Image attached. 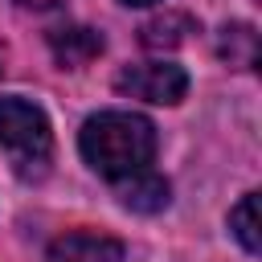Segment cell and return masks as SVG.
<instances>
[{
	"mask_svg": "<svg viewBox=\"0 0 262 262\" xmlns=\"http://www.w3.org/2000/svg\"><path fill=\"white\" fill-rule=\"evenodd\" d=\"M221 57L233 66V70H254V61H258V33H254V25H225L221 29Z\"/></svg>",
	"mask_w": 262,
	"mask_h": 262,
	"instance_id": "obj_8",
	"label": "cell"
},
{
	"mask_svg": "<svg viewBox=\"0 0 262 262\" xmlns=\"http://www.w3.org/2000/svg\"><path fill=\"white\" fill-rule=\"evenodd\" d=\"M0 147L12 156V164L20 172L45 164L49 147H53L45 111L29 98H0Z\"/></svg>",
	"mask_w": 262,
	"mask_h": 262,
	"instance_id": "obj_2",
	"label": "cell"
},
{
	"mask_svg": "<svg viewBox=\"0 0 262 262\" xmlns=\"http://www.w3.org/2000/svg\"><path fill=\"white\" fill-rule=\"evenodd\" d=\"M49 49H53V57L61 66L78 70V66H86V61H94L102 53V33L86 29V25H61V29L49 33Z\"/></svg>",
	"mask_w": 262,
	"mask_h": 262,
	"instance_id": "obj_6",
	"label": "cell"
},
{
	"mask_svg": "<svg viewBox=\"0 0 262 262\" xmlns=\"http://www.w3.org/2000/svg\"><path fill=\"white\" fill-rule=\"evenodd\" d=\"M229 229H233V237L246 246V254H258V196H254V192H246V196L233 205Z\"/></svg>",
	"mask_w": 262,
	"mask_h": 262,
	"instance_id": "obj_9",
	"label": "cell"
},
{
	"mask_svg": "<svg viewBox=\"0 0 262 262\" xmlns=\"http://www.w3.org/2000/svg\"><path fill=\"white\" fill-rule=\"evenodd\" d=\"M123 4H156V0H123Z\"/></svg>",
	"mask_w": 262,
	"mask_h": 262,
	"instance_id": "obj_11",
	"label": "cell"
},
{
	"mask_svg": "<svg viewBox=\"0 0 262 262\" xmlns=\"http://www.w3.org/2000/svg\"><path fill=\"white\" fill-rule=\"evenodd\" d=\"M45 262H123V242H115L111 233L74 229L49 246Z\"/></svg>",
	"mask_w": 262,
	"mask_h": 262,
	"instance_id": "obj_4",
	"label": "cell"
},
{
	"mask_svg": "<svg viewBox=\"0 0 262 262\" xmlns=\"http://www.w3.org/2000/svg\"><path fill=\"white\" fill-rule=\"evenodd\" d=\"M188 33H196V25H192L188 12H160V16H151L139 29V41L147 49H176V45L188 41Z\"/></svg>",
	"mask_w": 262,
	"mask_h": 262,
	"instance_id": "obj_7",
	"label": "cell"
},
{
	"mask_svg": "<svg viewBox=\"0 0 262 262\" xmlns=\"http://www.w3.org/2000/svg\"><path fill=\"white\" fill-rule=\"evenodd\" d=\"M115 192H119V205L131 209V213H160L168 205V180L156 176L151 168L115 180Z\"/></svg>",
	"mask_w": 262,
	"mask_h": 262,
	"instance_id": "obj_5",
	"label": "cell"
},
{
	"mask_svg": "<svg viewBox=\"0 0 262 262\" xmlns=\"http://www.w3.org/2000/svg\"><path fill=\"white\" fill-rule=\"evenodd\" d=\"M16 4H25V8H37V12H45V8H57L61 0H16Z\"/></svg>",
	"mask_w": 262,
	"mask_h": 262,
	"instance_id": "obj_10",
	"label": "cell"
},
{
	"mask_svg": "<svg viewBox=\"0 0 262 262\" xmlns=\"http://www.w3.org/2000/svg\"><path fill=\"white\" fill-rule=\"evenodd\" d=\"M115 90L127 98H143L156 106H176L188 94V74L172 61H139V66H123L115 78Z\"/></svg>",
	"mask_w": 262,
	"mask_h": 262,
	"instance_id": "obj_3",
	"label": "cell"
},
{
	"mask_svg": "<svg viewBox=\"0 0 262 262\" xmlns=\"http://www.w3.org/2000/svg\"><path fill=\"white\" fill-rule=\"evenodd\" d=\"M82 160L106 176V180H123L131 172H143L156 156V127L143 115L131 111H98L82 123L78 135Z\"/></svg>",
	"mask_w": 262,
	"mask_h": 262,
	"instance_id": "obj_1",
	"label": "cell"
}]
</instances>
